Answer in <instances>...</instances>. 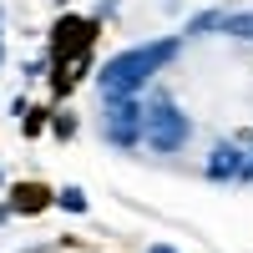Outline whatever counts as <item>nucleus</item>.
I'll use <instances>...</instances> for the list:
<instances>
[{
  "mask_svg": "<svg viewBox=\"0 0 253 253\" xmlns=\"http://www.w3.org/2000/svg\"><path fill=\"white\" fill-rule=\"evenodd\" d=\"M177 46H182L177 36H162V41H147V46H132V51L112 56L107 66L96 71V86H101V96H107V101H112V96H132V91L142 86L147 76H157V71L167 66V61L177 56Z\"/></svg>",
  "mask_w": 253,
  "mask_h": 253,
  "instance_id": "obj_1",
  "label": "nucleus"
},
{
  "mask_svg": "<svg viewBox=\"0 0 253 253\" xmlns=\"http://www.w3.org/2000/svg\"><path fill=\"white\" fill-rule=\"evenodd\" d=\"M187 117L172 107V101H157V107H147V122H142V137L152 152H177V147L187 142Z\"/></svg>",
  "mask_w": 253,
  "mask_h": 253,
  "instance_id": "obj_2",
  "label": "nucleus"
},
{
  "mask_svg": "<svg viewBox=\"0 0 253 253\" xmlns=\"http://www.w3.org/2000/svg\"><path fill=\"white\" fill-rule=\"evenodd\" d=\"M91 41H96V20H76V15H61V20H56V36H51V56H56V66L86 61Z\"/></svg>",
  "mask_w": 253,
  "mask_h": 253,
  "instance_id": "obj_3",
  "label": "nucleus"
},
{
  "mask_svg": "<svg viewBox=\"0 0 253 253\" xmlns=\"http://www.w3.org/2000/svg\"><path fill=\"white\" fill-rule=\"evenodd\" d=\"M142 122H147V107H142L137 96H112L107 101V137L117 147H132L142 137Z\"/></svg>",
  "mask_w": 253,
  "mask_h": 253,
  "instance_id": "obj_4",
  "label": "nucleus"
},
{
  "mask_svg": "<svg viewBox=\"0 0 253 253\" xmlns=\"http://www.w3.org/2000/svg\"><path fill=\"white\" fill-rule=\"evenodd\" d=\"M243 152H248V142H218L208 152V177L213 182H238L243 177Z\"/></svg>",
  "mask_w": 253,
  "mask_h": 253,
  "instance_id": "obj_5",
  "label": "nucleus"
},
{
  "mask_svg": "<svg viewBox=\"0 0 253 253\" xmlns=\"http://www.w3.org/2000/svg\"><path fill=\"white\" fill-rule=\"evenodd\" d=\"M51 198H46V187H36V182H26V187H15V213H41Z\"/></svg>",
  "mask_w": 253,
  "mask_h": 253,
  "instance_id": "obj_6",
  "label": "nucleus"
},
{
  "mask_svg": "<svg viewBox=\"0 0 253 253\" xmlns=\"http://www.w3.org/2000/svg\"><path fill=\"white\" fill-rule=\"evenodd\" d=\"M223 31H228V36L253 41V10H243V15H223Z\"/></svg>",
  "mask_w": 253,
  "mask_h": 253,
  "instance_id": "obj_7",
  "label": "nucleus"
},
{
  "mask_svg": "<svg viewBox=\"0 0 253 253\" xmlns=\"http://www.w3.org/2000/svg\"><path fill=\"white\" fill-rule=\"evenodd\" d=\"M56 203L66 208V213H86V193H81V187H61V193H56Z\"/></svg>",
  "mask_w": 253,
  "mask_h": 253,
  "instance_id": "obj_8",
  "label": "nucleus"
},
{
  "mask_svg": "<svg viewBox=\"0 0 253 253\" xmlns=\"http://www.w3.org/2000/svg\"><path fill=\"white\" fill-rule=\"evenodd\" d=\"M238 182H253V142H248V152H243V177Z\"/></svg>",
  "mask_w": 253,
  "mask_h": 253,
  "instance_id": "obj_9",
  "label": "nucleus"
},
{
  "mask_svg": "<svg viewBox=\"0 0 253 253\" xmlns=\"http://www.w3.org/2000/svg\"><path fill=\"white\" fill-rule=\"evenodd\" d=\"M0 26H5V10H0ZM0 61H5V31H0Z\"/></svg>",
  "mask_w": 253,
  "mask_h": 253,
  "instance_id": "obj_10",
  "label": "nucleus"
},
{
  "mask_svg": "<svg viewBox=\"0 0 253 253\" xmlns=\"http://www.w3.org/2000/svg\"><path fill=\"white\" fill-rule=\"evenodd\" d=\"M147 253H177V248H167V243H152V248H147Z\"/></svg>",
  "mask_w": 253,
  "mask_h": 253,
  "instance_id": "obj_11",
  "label": "nucleus"
}]
</instances>
